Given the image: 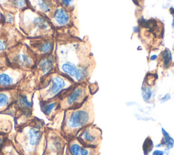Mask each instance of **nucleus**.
<instances>
[{"instance_id":"7c9ffc66","label":"nucleus","mask_w":174,"mask_h":155,"mask_svg":"<svg viewBox=\"0 0 174 155\" xmlns=\"http://www.w3.org/2000/svg\"><path fill=\"white\" fill-rule=\"evenodd\" d=\"M157 58H158V56L156 55H151V57H150V59L151 61H155L157 59Z\"/></svg>"},{"instance_id":"0eeeda50","label":"nucleus","mask_w":174,"mask_h":155,"mask_svg":"<svg viewBox=\"0 0 174 155\" xmlns=\"http://www.w3.org/2000/svg\"><path fill=\"white\" fill-rule=\"evenodd\" d=\"M6 56L10 66L27 72L33 70L38 59L23 40L10 48Z\"/></svg>"},{"instance_id":"c85d7f7f","label":"nucleus","mask_w":174,"mask_h":155,"mask_svg":"<svg viewBox=\"0 0 174 155\" xmlns=\"http://www.w3.org/2000/svg\"><path fill=\"white\" fill-rule=\"evenodd\" d=\"M165 152L161 150H155L153 151L152 155H164Z\"/></svg>"},{"instance_id":"f257e3e1","label":"nucleus","mask_w":174,"mask_h":155,"mask_svg":"<svg viewBox=\"0 0 174 155\" xmlns=\"http://www.w3.org/2000/svg\"><path fill=\"white\" fill-rule=\"evenodd\" d=\"M57 71L74 83L86 82L92 71L90 55L80 42L60 41L55 38Z\"/></svg>"},{"instance_id":"1a4fd4ad","label":"nucleus","mask_w":174,"mask_h":155,"mask_svg":"<svg viewBox=\"0 0 174 155\" xmlns=\"http://www.w3.org/2000/svg\"><path fill=\"white\" fill-rule=\"evenodd\" d=\"M67 142L60 130L47 127L46 147L43 155H64Z\"/></svg>"},{"instance_id":"ddd939ff","label":"nucleus","mask_w":174,"mask_h":155,"mask_svg":"<svg viewBox=\"0 0 174 155\" xmlns=\"http://www.w3.org/2000/svg\"><path fill=\"white\" fill-rule=\"evenodd\" d=\"M76 137L84 145L97 148L101 142L102 133L100 128L93 123L82 129Z\"/></svg>"},{"instance_id":"c756f323","label":"nucleus","mask_w":174,"mask_h":155,"mask_svg":"<svg viewBox=\"0 0 174 155\" xmlns=\"http://www.w3.org/2000/svg\"><path fill=\"white\" fill-rule=\"evenodd\" d=\"M3 16H4V11L0 7V22H3Z\"/></svg>"},{"instance_id":"20e7f679","label":"nucleus","mask_w":174,"mask_h":155,"mask_svg":"<svg viewBox=\"0 0 174 155\" xmlns=\"http://www.w3.org/2000/svg\"><path fill=\"white\" fill-rule=\"evenodd\" d=\"M63 112L60 132L67 142L76 137L84 127L93 124L95 120L93 105L90 97L81 106Z\"/></svg>"},{"instance_id":"f3484780","label":"nucleus","mask_w":174,"mask_h":155,"mask_svg":"<svg viewBox=\"0 0 174 155\" xmlns=\"http://www.w3.org/2000/svg\"><path fill=\"white\" fill-rule=\"evenodd\" d=\"M41 111L50 121H53L56 116L63 112L60 108L59 97L45 102H39Z\"/></svg>"},{"instance_id":"aec40b11","label":"nucleus","mask_w":174,"mask_h":155,"mask_svg":"<svg viewBox=\"0 0 174 155\" xmlns=\"http://www.w3.org/2000/svg\"><path fill=\"white\" fill-rule=\"evenodd\" d=\"M162 135H163V139L161 142L160 145H156V147H163L165 146L167 150L171 149L173 146H174V139L173 138L170 136L169 133L167 132V131L165 130L163 128H162L161 129Z\"/></svg>"},{"instance_id":"39448f33","label":"nucleus","mask_w":174,"mask_h":155,"mask_svg":"<svg viewBox=\"0 0 174 155\" xmlns=\"http://www.w3.org/2000/svg\"><path fill=\"white\" fill-rule=\"evenodd\" d=\"M18 14L20 32L26 38H55L56 30L49 18L28 8Z\"/></svg>"},{"instance_id":"4468645a","label":"nucleus","mask_w":174,"mask_h":155,"mask_svg":"<svg viewBox=\"0 0 174 155\" xmlns=\"http://www.w3.org/2000/svg\"><path fill=\"white\" fill-rule=\"evenodd\" d=\"M49 19L54 28L57 31V29L68 28L72 23V14L70 10L58 4L50 15Z\"/></svg>"},{"instance_id":"473e14b6","label":"nucleus","mask_w":174,"mask_h":155,"mask_svg":"<svg viewBox=\"0 0 174 155\" xmlns=\"http://www.w3.org/2000/svg\"><path fill=\"white\" fill-rule=\"evenodd\" d=\"M171 25H172V28H174V14H173V21H172Z\"/></svg>"},{"instance_id":"dca6fc26","label":"nucleus","mask_w":174,"mask_h":155,"mask_svg":"<svg viewBox=\"0 0 174 155\" xmlns=\"http://www.w3.org/2000/svg\"><path fill=\"white\" fill-rule=\"evenodd\" d=\"M29 8L49 18L58 3L54 0H27Z\"/></svg>"},{"instance_id":"4be33fe9","label":"nucleus","mask_w":174,"mask_h":155,"mask_svg":"<svg viewBox=\"0 0 174 155\" xmlns=\"http://www.w3.org/2000/svg\"><path fill=\"white\" fill-rule=\"evenodd\" d=\"M3 22L6 25L15 27L16 25V14L8 12H4Z\"/></svg>"},{"instance_id":"f8f14e48","label":"nucleus","mask_w":174,"mask_h":155,"mask_svg":"<svg viewBox=\"0 0 174 155\" xmlns=\"http://www.w3.org/2000/svg\"><path fill=\"white\" fill-rule=\"evenodd\" d=\"M55 71H57V60L54 52L50 55L38 58L31 73L38 85L44 78Z\"/></svg>"},{"instance_id":"f03ea898","label":"nucleus","mask_w":174,"mask_h":155,"mask_svg":"<svg viewBox=\"0 0 174 155\" xmlns=\"http://www.w3.org/2000/svg\"><path fill=\"white\" fill-rule=\"evenodd\" d=\"M47 126L36 116L15 129L12 140L21 155H43L46 142Z\"/></svg>"},{"instance_id":"7ed1b4c3","label":"nucleus","mask_w":174,"mask_h":155,"mask_svg":"<svg viewBox=\"0 0 174 155\" xmlns=\"http://www.w3.org/2000/svg\"><path fill=\"white\" fill-rule=\"evenodd\" d=\"M37 83L32 73L28 75L18 87L17 99L2 114L10 116L14 122V128L23 126L32 120L33 116V98L36 92Z\"/></svg>"},{"instance_id":"a211bd4d","label":"nucleus","mask_w":174,"mask_h":155,"mask_svg":"<svg viewBox=\"0 0 174 155\" xmlns=\"http://www.w3.org/2000/svg\"><path fill=\"white\" fill-rule=\"evenodd\" d=\"M18 88H0V114H2L17 99Z\"/></svg>"},{"instance_id":"cd10ccee","label":"nucleus","mask_w":174,"mask_h":155,"mask_svg":"<svg viewBox=\"0 0 174 155\" xmlns=\"http://www.w3.org/2000/svg\"><path fill=\"white\" fill-rule=\"evenodd\" d=\"M170 99H171V95H170V94H166L161 98V102L162 103H164L165 102H167V101L169 100Z\"/></svg>"},{"instance_id":"bb28decb","label":"nucleus","mask_w":174,"mask_h":155,"mask_svg":"<svg viewBox=\"0 0 174 155\" xmlns=\"http://www.w3.org/2000/svg\"><path fill=\"white\" fill-rule=\"evenodd\" d=\"M9 65L8 63L6 56H0V69Z\"/></svg>"},{"instance_id":"412c9836","label":"nucleus","mask_w":174,"mask_h":155,"mask_svg":"<svg viewBox=\"0 0 174 155\" xmlns=\"http://www.w3.org/2000/svg\"><path fill=\"white\" fill-rule=\"evenodd\" d=\"M161 59L163 65L165 68L169 67L172 62V53L171 50L168 48L165 49L161 53Z\"/></svg>"},{"instance_id":"b1692460","label":"nucleus","mask_w":174,"mask_h":155,"mask_svg":"<svg viewBox=\"0 0 174 155\" xmlns=\"http://www.w3.org/2000/svg\"><path fill=\"white\" fill-rule=\"evenodd\" d=\"M152 95L151 88L148 87H143L142 88V98L144 101H148Z\"/></svg>"},{"instance_id":"423d86ee","label":"nucleus","mask_w":174,"mask_h":155,"mask_svg":"<svg viewBox=\"0 0 174 155\" xmlns=\"http://www.w3.org/2000/svg\"><path fill=\"white\" fill-rule=\"evenodd\" d=\"M75 84L68 76L55 71L41 80L36 87L39 102H45L60 96Z\"/></svg>"},{"instance_id":"2eb2a0df","label":"nucleus","mask_w":174,"mask_h":155,"mask_svg":"<svg viewBox=\"0 0 174 155\" xmlns=\"http://www.w3.org/2000/svg\"><path fill=\"white\" fill-rule=\"evenodd\" d=\"M97 148L85 146L76 138L67 142L64 155H95Z\"/></svg>"},{"instance_id":"6e6552de","label":"nucleus","mask_w":174,"mask_h":155,"mask_svg":"<svg viewBox=\"0 0 174 155\" xmlns=\"http://www.w3.org/2000/svg\"><path fill=\"white\" fill-rule=\"evenodd\" d=\"M89 97L86 82L74 84L59 96L61 112L79 108Z\"/></svg>"},{"instance_id":"2f4dec72","label":"nucleus","mask_w":174,"mask_h":155,"mask_svg":"<svg viewBox=\"0 0 174 155\" xmlns=\"http://www.w3.org/2000/svg\"><path fill=\"white\" fill-rule=\"evenodd\" d=\"M140 32V28L138 27H134L133 28V32L134 33H138Z\"/></svg>"},{"instance_id":"6ab92c4d","label":"nucleus","mask_w":174,"mask_h":155,"mask_svg":"<svg viewBox=\"0 0 174 155\" xmlns=\"http://www.w3.org/2000/svg\"><path fill=\"white\" fill-rule=\"evenodd\" d=\"M0 7L4 12L17 14L28 8L27 0H0Z\"/></svg>"},{"instance_id":"9b49d317","label":"nucleus","mask_w":174,"mask_h":155,"mask_svg":"<svg viewBox=\"0 0 174 155\" xmlns=\"http://www.w3.org/2000/svg\"><path fill=\"white\" fill-rule=\"evenodd\" d=\"M23 42L28 46L37 58L50 55L54 52L55 38H26Z\"/></svg>"},{"instance_id":"a878e982","label":"nucleus","mask_w":174,"mask_h":155,"mask_svg":"<svg viewBox=\"0 0 174 155\" xmlns=\"http://www.w3.org/2000/svg\"><path fill=\"white\" fill-rule=\"evenodd\" d=\"M9 136L10 135L0 133V151L2 150L3 145L5 144L6 142L8 140V139L9 138Z\"/></svg>"},{"instance_id":"393cba45","label":"nucleus","mask_w":174,"mask_h":155,"mask_svg":"<svg viewBox=\"0 0 174 155\" xmlns=\"http://www.w3.org/2000/svg\"><path fill=\"white\" fill-rule=\"evenodd\" d=\"M74 0H60L59 5L63 6L65 8L71 10L73 7Z\"/></svg>"},{"instance_id":"9d476101","label":"nucleus","mask_w":174,"mask_h":155,"mask_svg":"<svg viewBox=\"0 0 174 155\" xmlns=\"http://www.w3.org/2000/svg\"><path fill=\"white\" fill-rule=\"evenodd\" d=\"M29 72L7 65L0 69V88H17Z\"/></svg>"},{"instance_id":"72a5a7b5","label":"nucleus","mask_w":174,"mask_h":155,"mask_svg":"<svg viewBox=\"0 0 174 155\" xmlns=\"http://www.w3.org/2000/svg\"><path fill=\"white\" fill-rule=\"evenodd\" d=\"M0 155H5V154H3V152L1 150V151H0Z\"/></svg>"},{"instance_id":"5701e85b","label":"nucleus","mask_w":174,"mask_h":155,"mask_svg":"<svg viewBox=\"0 0 174 155\" xmlns=\"http://www.w3.org/2000/svg\"><path fill=\"white\" fill-rule=\"evenodd\" d=\"M153 147H154V145H153V142L152 141L151 138L149 137L148 138H146V139L144 142V145H143L144 153L146 155H148L152 151Z\"/></svg>"}]
</instances>
